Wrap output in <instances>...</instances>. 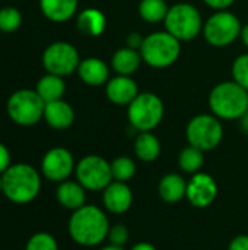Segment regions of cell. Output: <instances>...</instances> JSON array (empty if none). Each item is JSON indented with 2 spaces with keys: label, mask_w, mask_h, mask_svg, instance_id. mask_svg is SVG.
I'll use <instances>...</instances> for the list:
<instances>
[{
  "label": "cell",
  "mask_w": 248,
  "mask_h": 250,
  "mask_svg": "<svg viewBox=\"0 0 248 250\" xmlns=\"http://www.w3.org/2000/svg\"><path fill=\"white\" fill-rule=\"evenodd\" d=\"M77 75L82 82L89 86H101L110 81V69L107 63L98 57H88L80 60Z\"/></svg>",
  "instance_id": "cell-16"
},
{
  "label": "cell",
  "mask_w": 248,
  "mask_h": 250,
  "mask_svg": "<svg viewBox=\"0 0 248 250\" xmlns=\"http://www.w3.org/2000/svg\"><path fill=\"white\" fill-rule=\"evenodd\" d=\"M142 60L155 69H164L174 64L181 53V41L168 31H156L143 38L140 47Z\"/></svg>",
  "instance_id": "cell-4"
},
{
  "label": "cell",
  "mask_w": 248,
  "mask_h": 250,
  "mask_svg": "<svg viewBox=\"0 0 248 250\" xmlns=\"http://www.w3.org/2000/svg\"><path fill=\"white\" fill-rule=\"evenodd\" d=\"M137 10L143 21L149 23H158L165 21L170 7L165 0H140Z\"/></svg>",
  "instance_id": "cell-26"
},
{
  "label": "cell",
  "mask_w": 248,
  "mask_h": 250,
  "mask_svg": "<svg viewBox=\"0 0 248 250\" xmlns=\"http://www.w3.org/2000/svg\"><path fill=\"white\" fill-rule=\"evenodd\" d=\"M134 154L143 163H152L161 155V142L152 132H139L134 141Z\"/></svg>",
  "instance_id": "cell-23"
},
{
  "label": "cell",
  "mask_w": 248,
  "mask_h": 250,
  "mask_svg": "<svg viewBox=\"0 0 248 250\" xmlns=\"http://www.w3.org/2000/svg\"><path fill=\"white\" fill-rule=\"evenodd\" d=\"M80 64L79 51L76 47L66 41L51 42L42 53V66L47 73L57 76H69L77 70Z\"/></svg>",
  "instance_id": "cell-11"
},
{
  "label": "cell",
  "mask_w": 248,
  "mask_h": 250,
  "mask_svg": "<svg viewBox=\"0 0 248 250\" xmlns=\"http://www.w3.org/2000/svg\"><path fill=\"white\" fill-rule=\"evenodd\" d=\"M142 63V56L139 50L123 47L117 50L111 57V67L117 75L123 76H132L137 72L139 66Z\"/></svg>",
  "instance_id": "cell-21"
},
{
  "label": "cell",
  "mask_w": 248,
  "mask_h": 250,
  "mask_svg": "<svg viewBox=\"0 0 248 250\" xmlns=\"http://www.w3.org/2000/svg\"><path fill=\"white\" fill-rule=\"evenodd\" d=\"M45 103L35 89H18L7 103L6 111L12 122L19 126H34L44 117Z\"/></svg>",
  "instance_id": "cell-7"
},
{
  "label": "cell",
  "mask_w": 248,
  "mask_h": 250,
  "mask_svg": "<svg viewBox=\"0 0 248 250\" xmlns=\"http://www.w3.org/2000/svg\"><path fill=\"white\" fill-rule=\"evenodd\" d=\"M39 9L48 21L61 23L75 16L77 0H39Z\"/></svg>",
  "instance_id": "cell-20"
},
{
  "label": "cell",
  "mask_w": 248,
  "mask_h": 250,
  "mask_svg": "<svg viewBox=\"0 0 248 250\" xmlns=\"http://www.w3.org/2000/svg\"><path fill=\"white\" fill-rule=\"evenodd\" d=\"M234 81L248 91V53L238 56L232 63Z\"/></svg>",
  "instance_id": "cell-30"
},
{
  "label": "cell",
  "mask_w": 248,
  "mask_h": 250,
  "mask_svg": "<svg viewBox=\"0 0 248 250\" xmlns=\"http://www.w3.org/2000/svg\"><path fill=\"white\" fill-rule=\"evenodd\" d=\"M105 95L115 105H129L139 95V86L132 76L117 75L105 83Z\"/></svg>",
  "instance_id": "cell-15"
},
{
  "label": "cell",
  "mask_w": 248,
  "mask_h": 250,
  "mask_svg": "<svg viewBox=\"0 0 248 250\" xmlns=\"http://www.w3.org/2000/svg\"><path fill=\"white\" fill-rule=\"evenodd\" d=\"M0 192H3V180H1V174H0Z\"/></svg>",
  "instance_id": "cell-40"
},
{
  "label": "cell",
  "mask_w": 248,
  "mask_h": 250,
  "mask_svg": "<svg viewBox=\"0 0 248 250\" xmlns=\"http://www.w3.org/2000/svg\"><path fill=\"white\" fill-rule=\"evenodd\" d=\"M241 29L240 19L228 10L215 12L203 23V35L213 47H227L232 44L241 35Z\"/></svg>",
  "instance_id": "cell-9"
},
{
  "label": "cell",
  "mask_w": 248,
  "mask_h": 250,
  "mask_svg": "<svg viewBox=\"0 0 248 250\" xmlns=\"http://www.w3.org/2000/svg\"><path fill=\"white\" fill-rule=\"evenodd\" d=\"M110 227L107 214L95 205H83L73 211L67 226L72 240L85 248L101 245L108 237Z\"/></svg>",
  "instance_id": "cell-1"
},
{
  "label": "cell",
  "mask_w": 248,
  "mask_h": 250,
  "mask_svg": "<svg viewBox=\"0 0 248 250\" xmlns=\"http://www.w3.org/2000/svg\"><path fill=\"white\" fill-rule=\"evenodd\" d=\"M0 32H1V31H0Z\"/></svg>",
  "instance_id": "cell-42"
},
{
  "label": "cell",
  "mask_w": 248,
  "mask_h": 250,
  "mask_svg": "<svg viewBox=\"0 0 248 250\" xmlns=\"http://www.w3.org/2000/svg\"><path fill=\"white\" fill-rule=\"evenodd\" d=\"M76 180L86 189L92 192L104 190L113 179L111 163L99 155H86L83 157L75 168Z\"/></svg>",
  "instance_id": "cell-10"
},
{
  "label": "cell",
  "mask_w": 248,
  "mask_h": 250,
  "mask_svg": "<svg viewBox=\"0 0 248 250\" xmlns=\"http://www.w3.org/2000/svg\"><path fill=\"white\" fill-rule=\"evenodd\" d=\"M107 26L105 15L95 7L82 10L77 16V29L86 37H99Z\"/></svg>",
  "instance_id": "cell-22"
},
{
  "label": "cell",
  "mask_w": 248,
  "mask_h": 250,
  "mask_svg": "<svg viewBox=\"0 0 248 250\" xmlns=\"http://www.w3.org/2000/svg\"><path fill=\"white\" fill-rule=\"evenodd\" d=\"M104 208L111 214H124L133 204V192L124 182H111L102 190Z\"/></svg>",
  "instance_id": "cell-14"
},
{
  "label": "cell",
  "mask_w": 248,
  "mask_h": 250,
  "mask_svg": "<svg viewBox=\"0 0 248 250\" xmlns=\"http://www.w3.org/2000/svg\"><path fill=\"white\" fill-rule=\"evenodd\" d=\"M228 250H248V236L241 234L231 240Z\"/></svg>",
  "instance_id": "cell-33"
},
{
  "label": "cell",
  "mask_w": 248,
  "mask_h": 250,
  "mask_svg": "<svg viewBox=\"0 0 248 250\" xmlns=\"http://www.w3.org/2000/svg\"><path fill=\"white\" fill-rule=\"evenodd\" d=\"M218 196V185L215 179L208 173H196L187 182L186 198L194 208L210 207Z\"/></svg>",
  "instance_id": "cell-13"
},
{
  "label": "cell",
  "mask_w": 248,
  "mask_h": 250,
  "mask_svg": "<svg viewBox=\"0 0 248 250\" xmlns=\"http://www.w3.org/2000/svg\"><path fill=\"white\" fill-rule=\"evenodd\" d=\"M35 91L42 98V101L47 104V103L57 101V100L63 98V95L66 92V83L61 76L47 73L38 81Z\"/></svg>",
  "instance_id": "cell-24"
},
{
  "label": "cell",
  "mask_w": 248,
  "mask_h": 250,
  "mask_svg": "<svg viewBox=\"0 0 248 250\" xmlns=\"http://www.w3.org/2000/svg\"><path fill=\"white\" fill-rule=\"evenodd\" d=\"M212 114L221 120H237L247 114L248 91L235 81L221 82L209 94Z\"/></svg>",
  "instance_id": "cell-3"
},
{
  "label": "cell",
  "mask_w": 248,
  "mask_h": 250,
  "mask_svg": "<svg viewBox=\"0 0 248 250\" xmlns=\"http://www.w3.org/2000/svg\"><path fill=\"white\" fill-rule=\"evenodd\" d=\"M10 166V152L7 146L0 142V174H3Z\"/></svg>",
  "instance_id": "cell-32"
},
{
  "label": "cell",
  "mask_w": 248,
  "mask_h": 250,
  "mask_svg": "<svg viewBox=\"0 0 248 250\" xmlns=\"http://www.w3.org/2000/svg\"><path fill=\"white\" fill-rule=\"evenodd\" d=\"M56 198L58 204L70 211H76L86 205V189L76 180H64L58 183V188L56 190Z\"/></svg>",
  "instance_id": "cell-18"
},
{
  "label": "cell",
  "mask_w": 248,
  "mask_h": 250,
  "mask_svg": "<svg viewBox=\"0 0 248 250\" xmlns=\"http://www.w3.org/2000/svg\"><path fill=\"white\" fill-rule=\"evenodd\" d=\"M111 173L115 182H129L136 174V164L130 157L121 155L113 160L111 163Z\"/></svg>",
  "instance_id": "cell-27"
},
{
  "label": "cell",
  "mask_w": 248,
  "mask_h": 250,
  "mask_svg": "<svg viewBox=\"0 0 248 250\" xmlns=\"http://www.w3.org/2000/svg\"><path fill=\"white\" fill-rule=\"evenodd\" d=\"M158 193L162 201L168 204H177L187 193V182L183 176L177 173L165 174L158 185Z\"/></svg>",
  "instance_id": "cell-19"
},
{
  "label": "cell",
  "mask_w": 248,
  "mask_h": 250,
  "mask_svg": "<svg viewBox=\"0 0 248 250\" xmlns=\"http://www.w3.org/2000/svg\"><path fill=\"white\" fill-rule=\"evenodd\" d=\"M203 164H205V155L202 149L191 145L181 149L178 155V166L184 173L193 176L202 170Z\"/></svg>",
  "instance_id": "cell-25"
},
{
  "label": "cell",
  "mask_w": 248,
  "mask_h": 250,
  "mask_svg": "<svg viewBox=\"0 0 248 250\" xmlns=\"http://www.w3.org/2000/svg\"><path fill=\"white\" fill-rule=\"evenodd\" d=\"M165 31L178 41H191L203 31L200 12L189 3H177L170 7L165 16Z\"/></svg>",
  "instance_id": "cell-6"
},
{
  "label": "cell",
  "mask_w": 248,
  "mask_h": 250,
  "mask_svg": "<svg viewBox=\"0 0 248 250\" xmlns=\"http://www.w3.org/2000/svg\"><path fill=\"white\" fill-rule=\"evenodd\" d=\"M22 23V15L16 7L6 6L0 9V31L13 32Z\"/></svg>",
  "instance_id": "cell-28"
},
{
  "label": "cell",
  "mask_w": 248,
  "mask_h": 250,
  "mask_svg": "<svg viewBox=\"0 0 248 250\" xmlns=\"http://www.w3.org/2000/svg\"><path fill=\"white\" fill-rule=\"evenodd\" d=\"M241 40H243V42H244V45H247L248 47V23L246 26H243V29H241Z\"/></svg>",
  "instance_id": "cell-37"
},
{
  "label": "cell",
  "mask_w": 248,
  "mask_h": 250,
  "mask_svg": "<svg viewBox=\"0 0 248 250\" xmlns=\"http://www.w3.org/2000/svg\"><path fill=\"white\" fill-rule=\"evenodd\" d=\"M130 250H158L153 245H151V243H146V242H142V243H137V245H134L133 248Z\"/></svg>",
  "instance_id": "cell-36"
},
{
  "label": "cell",
  "mask_w": 248,
  "mask_h": 250,
  "mask_svg": "<svg viewBox=\"0 0 248 250\" xmlns=\"http://www.w3.org/2000/svg\"><path fill=\"white\" fill-rule=\"evenodd\" d=\"M101 250H124V248H121V246H115V245H108V246L102 248Z\"/></svg>",
  "instance_id": "cell-39"
},
{
  "label": "cell",
  "mask_w": 248,
  "mask_h": 250,
  "mask_svg": "<svg viewBox=\"0 0 248 250\" xmlns=\"http://www.w3.org/2000/svg\"><path fill=\"white\" fill-rule=\"evenodd\" d=\"M203 1L215 10H227L229 6L235 3V0H203Z\"/></svg>",
  "instance_id": "cell-35"
},
{
  "label": "cell",
  "mask_w": 248,
  "mask_h": 250,
  "mask_svg": "<svg viewBox=\"0 0 248 250\" xmlns=\"http://www.w3.org/2000/svg\"><path fill=\"white\" fill-rule=\"evenodd\" d=\"M143 38H145V37H142L140 34L132 32V34H129L127 38H126V47H130V48H134V50H140L142 42H143Z\"/></svg>",
  "instance_id": "cell-34"
},
{
  "label": "cell",
  "mask_w": 248,
  "mask_h": 250,
  "mask_svg": "<svg viewBox=\"0 0 248 250\" xmlns=\"http://www.w3.org/2000/svg\"><path fill=\"white\" fill-rule=\"evenodd\" d=\"M75 158L72 152L63 146H56L48 149L41 161L42 176L54 183H61L70 177L75 171Z\"/></svg>",
  "instance_id": "cell-12"
},
{
  "label": "cell",
  "mask_w": 248,
  "mask_h": 250,
  "mask_svg": "<svg viewBox=\"0 0 248 250\" xmlns=\"http://www.w3.org/2000/svg\"><path fill=\"white\" fill-rule=\"evenodd\" d=\"M108 240H110V245H115V246L124 248V245L129 240V230H127V227L124 224H115V226L110 227Z\"/></svg>",
  "instance_id": "cell-31"
},
{
  "label": "cell",
  "mask_w": 248,
  "mask_h": 250,
  "mask_svg": "<svg viewBox=\"0 0 248 250\" xmlns=\"http://www.w3.org/2000/svg\"><path fill=\"white\" fill-rule=\"evenodd\" d=\"M3 195L13 204L32 202L41 190V176L29 164H12L3 174Z\"/></svg>",
  "instance_id": "cell-2"
},
{
  "label": "cell",
  "mask_w": 248,
  "mask_h": 250,
  "mask_svg": "<svg viewBox=\"0 0 248 250\" xmlns=\"http://www.w3.org/2000/svg\"><path fill=\"white\" fill-rule=\"evenodd\" d=\"M241 127L246 133H248V114L241 117Z\"/></svg>",
  "instance_id": "cell-38"
},
{
  "label": "cell",
  "mask_w": 248,
  "mask_h": 250,
  "mask_svg": "<svg viewBox=\"0 0 248 250\" xmlns=\"http://www.w3.org/2000/svg\"><path fill=\"white\" fill-rule=\"evenodd\" d=\"M25 250H58V243L50 233L41 231L28 239Z\"/></svg>",
  "instance_id": "cell-29"
},
{
  "label": "cell",
  "mask_w": 248,
  "mask_h": 250,
  "mask_svg": "<svg viewBox=\"0 0 248 250\" xmlns=\"http://www.w3.org/2000/svg\"><path fill=\"white\" fill-rule=\"evenodd\" d=\"M44 120L47 125L56 130L69 129L75 122V110L72 105L63 100L51 101L45 104L44 108Z\"/></svg>",
  "instance_id": "cell-17"
},
{
  "label": "cell",
  "mask_w": 248,
  "mask_h": 250,
  "mask_svg": "<svg viewBox=\"0 0 248 250\" xmlns=\"http://www.w3.org/2000/svg\"><path fill=\"white\" fill-rule=\"evenodd\" d=\"M186 138L189 145L196 146L203 152L215 149L224 138L221 119L215 114L194 116L186 127Z\"/></svg>",
  "instance_id": "cell-8"
},
{
  "label": "cell",
  "mask_w": 248,
  "mask_h": 250,
  "mask_svg": "<svg viewBox=\"0 0 248 250\" xmlns=\"http://www.w3.org/2000/svg\"><path fill=\"white\" fill-rule=\"evenodd\" d=\"M164 113V103L153 92H139L127 105L129 122L137 132H152L162 122Z\"/></svg>",
  "instance_id": "cell-5"
},
{
  "label": "cell",
  "mask_w": 248,
  "mask_h": 250,
  "mask_svg": "<svg viewBox=\"0 0 248 250\" xmlns=\"http://www.w3.org/2000/svg\"><path fill=\"white\" fill-rule=\"evenodd\" d=\"M247 114H248V110H247Z\"/></svg>",
  "instance_id": "cell-41"
}]
</instances>
